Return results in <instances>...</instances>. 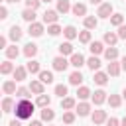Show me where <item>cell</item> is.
<instances>
[{
  "label": "cell",
  "mask_w": 126,
  "mask_h": 126,
  "mask_svg": "<svg viewBox=\"0 0 126 126\" xmlns=\"http://www.w3.org/2000/svg\"><path fill=\"white\" fill-rule=\"evenodd\" d=\"M26 69H28V73H32V75H39V73H41V67H39V63H37L35 59H30L28 65H26Z\"/></svg>",
  "instance_id": "8fae6325"
},
{
  "label": "cell",
  "mask_w": 126,
  "mask_h": 126,
  "mask_svg": "<svg viewBox=\"0 0 126 126\" xmlns=\"http://www.w3.org/2000/svg\"><path fill=\"white\" fill-rule=\"evenodd\" d=\"M122 2H126V0H122Z\"/></svg>",
  "instance_id": "680465c9"
},
{
  "label": "cell",
  "mask_w": 126,
  "mask_h": 126,
  "mask_svg": "<svg viewBox=\"0 0 126 126\" xmlns=\"http://www.w3.org/2000/svg\"><path fill=\"white\" fill-rule=\"evenodd\" d=\"M10 126H22V120H20V118H16V120H12V122H10Z\"/></svg>",
  "instance_id": "681fc988"
},
{
  "label": "cell",
  "mask_w": 126,
  "mask_h": 126,
  "mask_svg": "<svg viewBox=\"0 0 126 126\" xmlns=\"http://www.w3.org/2000/svg\"><path fill=\"white\" fill-rule=\"evenodd\" d=\"M106 126H120V120L118 118H108L106 120Z\"/></svg>",
  "instance_id": "f6af8a7d"
},
{
  "label": "cell",
  "mask_w": 126,
  "mask_h": 126,
  "mask_svg": "<svg viewBox=\"0 0 126 126\" xmlns=\"http://www.w3.org/2000/svg\"><path fill=\"white\" fill-rule=\"evenodd\" d=\"M28 33H30L32 37H39V35L43 33V24H39V22H33V24H30V28H28Z\"/></svg>",
  "instance_id": "5b68a950"
},
{
  "label": "cell",
  "mask_w": 126,
  "mask_h": 126,
  "mask_svg": "<svg viewBox=\"0 0 126 126\" xmlns=\"http://www.w3.org/2000/svg\"><path fill=\"white\" fill-rule=\"evenodd\" d=\"M12 75H14V79H16L18 83H20V81H24V79L28 77V69H26V67H16Z\"/></svg>",
  "instance_id": "7402d4cb"
},
{
  "label": "cell",
  "mask_w": 126,
  "mask_h": 126,
  "mask_svg": "<svg viewBox=\"0 0 126 126\" xmlns=\"http://www.w3.org/2000/svg\"><path fill=\"white\" fill-rule=\"evenodd\" d=\"M118 37L120 39H126V26H120L118 28Z\"/></svg>",
  "instance_id": "bcb514c9"
},
{
  "label": "cell",
  "mask_w": 126,
  "mask_h": 126,
  "mask_svg": "<svg viewBox=\"0 0 126 126\" xmlns=\"http://www.w3.org/2000/svg\"><path fill=\"white\" fill-rule=\"evenodd\" d=\"M96 16L98 18H110L112 16V4L110 2H102L98 6V10H96Z\"/></svg>",
  "instance_id": "7a4b0ae2"
},
{
  "label": "cell",
  "mask_w": 126,
  "mask_h": 126,
  "mask_svg": "<svg viewBox=\"0 0 126 126\" xmlns=\"http://www.w3.org/2000/svg\"><path fill=\"white\" fill-rule=\"evenodd\" d=\"M6 2H10V4H16V2H20V0H6Z\"/></svg>",
  "instance_id": "11a10c76"
},
{
  "label": "cell",
  "mask_w": 126,
  "mask_h": 126,
  "mask_svg": "<svg viewBox=\"0 0 126 126\" xmlns=\"http://www.w3.org/2000/svg\"><path fill=\"white\" fill-rule=\"evenodd\" d=\"M77 96H79L81 100H87L89 96H93V93L89 91V87H79V89H77Z\"/></svg>",
  "instance_id": "d6a6232c"
},
{
  "label": "cell",
  "mask_w": 126,
  "mask_h": 126,
  "mask_svg": "<svg viewBox=\"0 0 126 126\" xmlns=\"http://www.w3.org/2000/svg\"><path fill=\"white\" fill-rule=\"evenodd\" d=\"M39 4H41V0H26V8H30V10H37Z\"/></svg>",
  "instance_id": "ee69618b"
},
{
  "label": "cell",
  "mask_w": 126,
  "mask_h": 126,
  "mask_svg": "<svg viewBox=\"0 0 126 126\" xmlns=\"http://www.w3.org/2000/svg\"><path fill=\"white\" fill-rule=\"evenodd\" d=\"M51 63H53V69H55V71H65V69H67V67L71 65V63H69V61H67V59H65L63 55L55 57V59H53Z\"/></svg>",
  "instance_id": "277c9868"
},
{
  "label": "cell",
  "mask_w": 126,
  "mask_h": 126,
  "mask_svg": "<svg viewBox=\"0 0 126 126\" xmlns=\"http://www.w3.org/2000/svg\"><path fill=\"white\" fill-rule=\"evenodd\" d=\"M49 102H51V96H47V94H39V96H37V100H35V104H37V106H41V108H47V106H49Z\"/></svg>",
  "instance_id": "e575fe53"
},
{
  "label": "cell",
  "mask_w": 126,
  "mask_h": 126,
  "mask_svg": "<svg viewBox=\"0 0 126 126\" xmlns=\"http://www.w3.org/2000/svg\"><path fill=\"white\" fill-rule=\"evenodd\" d=\"M63 35L71 41V39H75V37H79V32L75 30V26H65L63 28Z\"/></svg>",
  "instance_id": "2e32d148"
},
{
  "label": "cell",
  "mask_w": 126,
  "mask_h": 126,
  "mask_svg": "<svg viewBox=\"0 0 126 126\" xmlns=\"http://www.w3.org/2000/svg\"><path fill=\"white\" fill-rule=\"evenodd\" d=\"M120 126H126V116H124V118L120 120Z\"/></svg>",
  "instance_id": "db71d44e"
},
{
  "label": "cell",
  "mask_w": 126,
  "mask_h": 126,
  "mask_svg": "<svg viewBox=\"0 0 126 126\" xmlns=\"http://www.w3.org/2000/svg\"><path fill=\"white\" fill-rule=\"evenodd\" d=\"M8 35H10V39L16 43V41H20V39H22L24 32H22V28H20V26H12V28H10V32H8Z\"/></svg>",
  "instance_id": "8992f818"
},
{
  "label": "cell",
  "mask_w": 126,
  "mask_h": 126,
  "mask_svg": "<svg viewBox=\"0 0 126 126\" xmlns=\"http://www.w3.org/2000/svg\"><path fill=\"white\" fill-rule=\"evenodd\" d=\"M2 91L6 93V94H16V81H6L4 85H2Z\"/></svg>",
  "instance_id": "484cf974"
},
{
  "label": "cell",
  "mask_w": 126,
  "mask_h": 126,
  "mask_svg": "<svg viewBox=\"0 0 126 126\" xmlns=\"http://www.w3.org/2000/svg\"><path fill=\"white\" fill-rule=\"evenodd\" d=\"M33 108H35V104H33L32 100H20V102L16 104V118H20V120L32 118Z\"/></svg>",
  "instance_id": "6da1fadb"
},
{
  "label": "cell",
  "mask_w": 126,
  "mask_h": 126,
  "mask_svg": "<svg viewBox=\"0 0 126 126\" xmlns=\"http://www.w3.org/2000/svg\"><path fill=\"white\" fill-rule=\"evenodd\" d=\"M120 71H122V65H120V63H116V61H110V63H108V67H106V73H108L110 77H118V75H120Z\"/></svg>",
  "instance_id": "ba28073f"
},
{
  "label": "cell",
  "mask_w": 126,
  "mask_h": 126,
  "mask_svg": "<svg viewBox=\"0 0 126 126\" xmlns=\"http://www.w3.org/2000/svg\"><path fill=\"white\" fill-rule=\"evenodd\" d=\"M0 49L6 51V37H4V35H0Z\"/></svg>",
  "instance_id": "c3c4849f"
},
{
  "label": "cell",
  "mask_w": 126,
  "mask_h": 126,
  "mask_svg": "<svg viewBox=\"0 0 126 126\" xmlns=\"http://www.w3.org/2000/svg\"><path fill=\"white\" fill-rule=\"evenodd\" d=\"M122 96H124V98H126V89H124V91H122Z\"/></svg>",
  "instance_id": "9f6ffc18"
},
{
  "label": "cell",
  "mask_w": 126,
  "mask_h": 126,
  "mask_svg": "<svg viewBox=\"0 0 126 126\" xmlns=\"http://www.w3.org/2000/svg\"><path fill=\"white\" fill-rule=\"evenodd\" d=\"M71 12H73V16H87V6L85 4H81V2H77V4H73V8H71Z\"/></svg>",
  "instance_id": "9a60e30c"
},
{
  "label": "cell",
  "mask_w": 126,
  "mask_h": 126,
  "mask_svg": "<svg viewBox=\"0 0 126 126\" xmlns=\"http://www.w3.org/2000/svg\"><path fill=\"white\" fill-rule=\"evenodd\" d=\"M69 83L75 85V87H79V85L83 83V75H81V71H73V73L69 75Z\"/></svg>",
  "instance_id": "d4e9b609"
},
{
  "label": "cell",
  "mask_w": 126,
  "mask_h": 126,
  "mask_svg": "<svg viewBox=\"0 0 126 126\" xmlns=\"http://www.w3.org/2000/svg\"><path fill=\"white\" fill-rule=\"evenodd\" d=\"M89 51H91L94 57H96V55H100V53H104V45H102V41H91Z\"/></svg>",
  "instance_id": "9c48e42d"
},
{
  "label": "cell",
  "mask_w": 126,
  "mask_h": 126,
  "mask_svg": "<svg viewBox=\"0 0 126 126\" xmlns=\"http://www.w3.org/2000/svg\"><path fill=\"white\" fill-rule=\"evenodd\" d=\"M57 18H59V12L57 10H45L43 12V24H47V26L57 24Z\"/></svg>",
  "instance_id": "3957f363"
},
{
  "label": "cell",
  "mask_w": 126,
  "mask_h": 126,
  "mask_svg": "<svg viewBox=\"0 0 126 126\" xmlns=\"http://www.w3.org/2000/svg\"><path fill=\"white\" fill-rule=\"evenodd\" d=\"M30 89H26V87H20L18 91H16V96L20 98V100H30Z\"/></svg>",
  "instance_id": "836d02e7"
},
{
  "label": "cell",
  "mask_w": 126,
  "mask_h": 126,
  "mask_svg": "<svg viewBox=\"0 0 126 126\" xmlns=\"http://www.w3.org/2000/svg\"><path fill=\"white\" fill-rule=\"evenodd\" d=\"M12 108H14V100H12L10 96H6V98L2 100V110H4V112H12Z\"/></svg>",
  "instance_id": "f35d334b"
},
{
  "label": "cell",
  "mask_w": 126,
  "mask_h": 126,
  "mask_svg": "<svg viewBox=\"0 0 126 126\" xmlns=\"http://www.w3.org/2000/svg\"><path fill=\"white\" fill-rule=\"evenodd\" d=\"M75 110H77V114H79V116H89V114H91V104L83 100V102H79V104H77V108H75Z\"/></svg>",
  "instance_id": "4fadbf2b"
},
{
  "label": "cell",
  "mask_w": 126,
  "mask_h": 126,
  "mask_svg": "<svg viewBox=\"0 0 126 126\" xmlns=\"http://www.w3.org/2000/svg\"><path fill=\"white\" fill-rule=\"evenodd\" d=\"M108 102H110L112 108H118V106L122 104V96H120V94H110V96H108Z\"/></svg>",
  "instance_id": "74e56055"
},
{
  "label": "cell",
  "mask_w": 126,
  "mask_h": 126,
  "mask_svg": "<svg viewBox=\"0 0 126 126\" xmlns=\"http://www.w3.org/2000/svg\"><path fill=\"white\" fill-rule=\"evenodd\" d=\"M18 55H20V49L16 47V43L10 45V47H6V57H8V61H10V59H16Z\"/></svg>",
  "instance_id": "f1b7e54d"
},
{
  "label": "cell",
  "mask_w": 126,
  "mask_h": 126,
  "mask_svg": "<svg viewBox=\"0 0 126 126\" xmlns=\"http://www.w3.org/2000/svg\"><path fill=\"white\" fill-rule=\"evenodd\" d=\"M28 89H30L33 94H37V96H39V94H43V83H41V81H32Z\"/></svg>",
  "instance_id": "ac0fdd59"
},
{
  "label": "cell",
  "mask_w": 126,
  "mask_h": 126,
  "mask_svg": "<svg viewBox=\"0 0 126 126\" xmlns=\"http://www.w3.org/2000/svg\"><path fill=\"white\" fill-rule=\"evenodd\" d=\"M87 67H89L93 73H96V71H98V67H100V59H98V57H94V55H91V57L87 59Z\"/></svg>",
  "instance_id": "e0dca14e"
},
{
  "label": "cell",
  "mask_w": 126,
  "mask_h": 126,
  "mask_svg": "<svg viewBox=\"0 0 126 126\" xmlns=\"http://www.w3.org/2000/svg\"><path fill=\"white\" fill-rule=\"evenodd\" d=\"M30 126H41V120H32V124Z\"/></svg>",
  "instance_id": "f907efd6"
},
{
  "label": "cell",
  "mask_w": 126,
  "mask_h": 126,
  "mask_svg": "<svg viewBox=\"0 0 126 126\" xmlns=\"http://www.w3.org/2000/svg\"><path fill=\"white\" fill-rule=\"evenodd\" d=\"M108 77H110L108 73H102V71H96V73H94V83L102 87V85H106V83H108Z\"/></svg>",
  "instance_id": "603a6c76"
},
{
  "label": "cell",
  "mask_w": 126,
  "mask_h": 126,
  "mask_svg": "<svg viewBox=\"0 0 126 126\" xmlns=\"http://www.w3.org/2000/svg\"><path fill=\"white\" fill-rule=\"evenodd\" d=\"M22 20H26L28 24H33V22H35V10H30V8H26V10L22 12Z\"/></svg>",
  "instance_id": "cb8c5ba5"
},
{
  "label": "cell",
  "mask_w": 126,
  "mask_h": 126,
  "mask_svg": "<svg viewBox=\"0 0 126 126\" xmlns=\"http://www.w3.org/2000/svg\"><path fill=\"white\" fill-rule=\"evenodd\" d=\"M41 2H53V0H41Z\"/></svg>",
  "instance_id": "6f0895ef"
},
{
  "label": "cell",
  "mask_w": 126,
  "mask_h": 126,
  "mask_svg": "<svg viewBox=\"0 0 126 126\" xmlns=\"http://www.w3.org/2000/svg\"><path fill=\"white\" fill-rule=\"evenodd\" d=\"M73 6L69 4V0H57V12L59 14H67Z\"/></svg>",
  "instance_id": "4316f807"
},
{
  "label": "cell",
  "mask_w": 126,
  "mask_h": 126,
  "mask_svg": "<svg viewBox=\"0 0 126 126\" xmlns=\"http://www.w3.org/2000/svg\"><path fill=\"white\" fill-rule=\"evenodd\" d=\"M59 53L65 57V55H73L75 51H73V43L71 41H65V43H61L59 45Z\"/></svg>",
  "instance_id": "44dd1931"
},
{
  "label": "cell",
  "mask_w": 126,
  "mask_h": 126,
  "mask_svg": "<svg viewBox=\"0 0 126 126\" xmlns=\"http://www.w3.org/2000/svg\"><path fill=\"white\" fill-rule=\"evenodd\" d=\"M6 18H8V8L2 6V8H0V20H6Z\"/></svg>",
  "instance_id": "7dc6e473"
},
{
  "label": "cell",
  "mask_w": 126,
  "mask_h": 126,
  "mask_svg": "<svg viewBox=\"0 0 126 126\" xmlns=\"http://www.w3.org/2000/svg\"><path fill=\"white\" fill-rule=\"evenodd\" d=\"M55 94L61 96V98H65L67 96V85H55Z\"/></svg>",
  "instance_id": "b9f144b4"
},
{
  "label": "cell",
  "mask_w": 126,
  "mask_h": 126,
  "mask_svg": "<svg viewBox=\"0 0 126 126\" xmlns=\"http://www.w3.org/2000/svg\"><path fill=\"white\" fill-rule=\"evenodd\" d=\"M69 63L73 65V67H83V65H87V61H85V57H83V53H73L71 55V59H69Z\"/></svg>",
  "instance_id": "52a82bcc"
},
{
  "label": "cell",
  "mask_w": 126,
  "mask_h": 126,
  "mask_svg": "<svg viewBox=\"0 0 126 126\" xmlns=\"http://www.w3.org/2000/svg\"><path fill=\"white\" fill-rule=\"evenodd\" d=\"M14 65L10 63V61H2V65H0V73L2 75H10V73H14Z\"/></svg>",
  "instance_id": "4dcf8cb0"
},
{
  "label": "cell",
  "mask_w": 126,
  "mask_h": 126,
  "mask_svg": "<svg viewBox=\"0 0 126 126\" xmlns=\"http://www.w3.org/2000/svg\"><path fill=\"white\" fill-rule=\"evenodd\" d=\"M79 41H81V43H91V32H89V30L79 32Z\"/></svg>",
  "instance_id": "60d3db41"
},
{
  "label": "cell",
  "mask_w": 126,
  "mask_h": 126,
  "mask_svg": "<svg viewBox=\"0 0 126 126\" xmlns=\"http://www.w3.org/2000/svg\"><path fill=\"white\" fill-rule=\"evenodd\" d=\"M104 57H106L108 61H116V57H118V49H116V47H106V49H104Z\"/></svg>",
  "instance_id": "f546056e"
},
{
  "label": "cell",
  "mask_w": 126,
  "mask_h": 126,
  "mask_svg": "<svg viewBox=\"0 0 126 126\" xmlns=\"http://www.w3.org/2000/svg\"><path fill=\"white\" fill-rule=\"evenodd\" d=\"M24 55H26L28 59L35 57V55H37V45H35V43H32V41H30V43H26V45H24Z\"/></svg>",
  "instance_id": "30bf717a"
},
{
  "label": "cell",
  "mask_w": 126,
  "mask_h": 126,
  "mask_svg": "<svg viewBox=\"0 0 126 126\" xmlns=\"http://www.w3.org/2000/svg\"><path fill=\"white\" fill-rule=\"evenodd\" d=\"M63 122H65V124H73V122H75V112L65 110V112H63Z\"/></svg>",
  "instance_id": "7bdbcfd3"
},
{
  "label": "cell",
  "mask_w": 126,
  "mask_h": 126,
  "mask_svg": "<svg viewBox=\"0 0 126 126\" xmlns=\"http://www.w3.org/2000/svg\"><path fill=\"white\" fill-rule=\"evenodd\" d=\"M83 24H85V30H94V28L98 26V20H96L94 16H85Z\"/></svg>",
  "instance_id": "d6986e66"
},
{
  "label": "cell",
  "mask_w": 126,
  "mask_h": 126,
  "mask_svg": "<svg viewBox=\"0 0 126 126\" xmlns=\"http://www.w3.org/2000/svg\"><path fill=\"white\" fill-rule=\"evenodd\" d=\"M118 39H120V37H118V33H114V32H106V33H104V43H108L110 47H114Z\"/></svg>",
  "instance_id": "ffe728a7"
},
{
  "label": "cell",
  "mask_w": 126,
  "mask_h": 126,
  "mask_svg": "<svg viewBox=\"0 0 126 126\" xmlns=\"http://www.w3.org/2000/svg\"><path fill=\"white\" fill-rule=\"evenodd\" d=\"M110 24L116 26V28L124 26V16H122V14H112V16H110Z\"/></svg>",
  "instance_id": "8d00e7d4"
},
{
  "label": "cell",
  "mask_w": 126,
  "mask_h": 126,
  "mask_svg": "<svg viewBox=\"0 0 126 126\" xmlns=\"http://www.w3.org/2000/svg\"><path fill=\"white\" fill-rule=\"evenodd\" d=\"M89 2H91V4H98V6L102 4V0H89Z\"/></svg>",
  "instance_id": "816d5d0a"
},
{
  "label": "cell",
  "mask_w": 126,
  "mask_h": 126,
  "mask_svg": "<svg viewBox=\"0 0 126 126\" xmlns=\"http://www.w3.org/2000/svg\"><path fill=\"white\" fill-rule=\"evenodd\" d=\"M53 118H55V112H53V110H51L49 106L41 110V120H43V122H51Z\"/></svg>",
  "instance_id": "d590c367"
},
{
  "label": "cell",
  "mask_w": 126,
  "mask_h": 126,
  "mask_svg": "<svg viewBox=\"0 0 126 126\" xmlns=\"http://www.w3.org/2000/svg\"><path fill=\"white\" fill-rule=\"evenodd\" d=\"M91 116H93V122H94V124H102V122L108 120V118H106V110H94Z\"/></svg>",
  "instance_id": "5bb4252c"
},
{
  "label": "cell",
  "mask_w": 126,
  "mask_h": 126,
  "mask_svg": "<svg viewBox=\"0 0 126 126\" xmlns=\"http://www.w3.org/2000/svg\"><path fill=\"white\" fill-rule=\"evenodd\" d=\"M39 81H41L43 85L53 83V73H51V71H41V73H39Z\"/></svg>",
  "instance_id": "1f68e13d"
},
{
  "label": "cell",
  "mask_w": 126,
  "mask_h": 126,
  "mask_svg": "<svg viewBox=\"0 0 126 126\" xmlns=\"http://www.w3.org/2000/svg\"><path fill=\"white\" fill-rule=\"evenodd\" d=\"M63 30H61V26L59 24H51V26H47V33L49 35H59Z\"/></svg>",
  "instance_id": "ab89813d"
},
{
  "label": "cell",
  "mask_w": 126,
  "mask_h": 126,
  "mask_svg": "<svg viewBox=\"0 0 126 126\" xmlns=\"http://www.w3.org/2000/svg\"><path fill=\"white\" fill-rule=\"evenodd\" d=\"M61 108H63V110H71V108H75V98H73V96H65V98H61Z\"/></svg>",
  "instance_id": "83f0119b"
},
{
  "label": "cell",
  "mask_w": 126,
  "mask_h": 126,
  "mask_svg": "<svg viewBox=\"0 0 126 126\" xmlns=\"http://www.w3.org/2000/svg\"><path fill=\"white\" fill-rule=\"evenodd\" d=\"M91 98H93V102H94V104H102L104 100H108V96H106V93H104L102 89H100V91H94Z\"/></svg>",
  "instance_id": "7c38bea8"
},
{
  "label": "cell",
  "mask_w": 126,
  "mask_h": 126,
  "mask_svg": "<svg viewBox=\"0 0 126 126\" xmlns=\"http://www.w3.org/2000/svg\"><path fill=\"white\" fill-rule=\"evenodd\" d=\"M120 65H122V69H124V71H126V57H124V59H122V61H120Z\"/></svg>",
  "instance_id": "f5cc1de1"
}]
</instances>
